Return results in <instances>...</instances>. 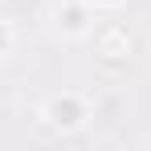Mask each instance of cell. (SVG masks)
Wrapping results in <instances>:
<instances>
[{
  "label": "cell",
  "instance_id": "3",
  "mask_svg": "<svg viewBox=\"0 0 151 151\" xmlns=\"http://www.w3.org/2000/svg\"><path fill=\"white\" fill-rule=\"evenodd\" d=\"M0 45H4V29H0Z\"/></svg>",
  "mask_w": 151,
  "mask_h": 151
},
{
  "label": "cell",
  "instance_id": "1",
  "mask_svg": "<svg viewBox=\"0 0 151 151\" xmlns=\"http://www.w3.org/2000/svg\"><path fill=\"white\" fill-rule=\"evenodd\" d=\"M78 119H82V106H78L74 98H57L53 102V123L57 127H74Z\"/></svg>",
  "mask_w": 151,
  "mask_h": 151
},
{
  "label": "cell",
  "instance_id": "2",
  "mask_svg": "<svg viewBox=\"0 0 151 151\" xmlns=\"http://www.w3.org/2000/svg\"><path fill=\"white\" fill-rule=\"evenodd\" d=\"M65 25H70V29H82V12H78V8L65 12Z\"/></svg>",
  "mask_w": 151,
  "mask_h": 151
}]
</instances>
